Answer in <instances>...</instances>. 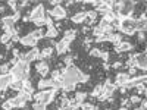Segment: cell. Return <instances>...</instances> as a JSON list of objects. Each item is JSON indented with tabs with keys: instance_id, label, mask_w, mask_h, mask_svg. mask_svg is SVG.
Instances as JSON below:
<instances>
[{
	"instance_id": "1",
	"label": "cell",
	"mask_w": 147,
	"mask_h": 110,
	"mask_svg": "<svg viewBox=\"0 0 147 110\" xmlns=\"http://www.w3.org/2000/svg\"><path fill=\"white\" fill-rule=\"evenodd\" d=\"M9 75L12 79H19V81H28L30 79V63L24 62V60H18L15 66H12Z\"/></svg>"
},
{
	"instance_id": "2",
	"label": "cell",
	"mask_w": 147,
	"mask_h": 110,
	"mask_svg": "<svg viewBox=\"0 0 147 110\" xmlns=\"http://www.w3.org/2000/svg\"><path fill=\"white\" fill-rule=\"evenodd\" d=\"M56 94H57V91L56 90H44V91H38V93H35L34 95H32V99L35 100V103H41V104H50V103H53L55 101V99H56Z\"/></svg>"
},
{
	"instance_id": "3",
	"label": "cell",
	"mask_w": 147,
	"mask_h": 110,
	"mask_svg": "<svg viewBox=\"0 0 147 110\" xmlns=\"http://www.w3.org/2000/svg\"><path fill=\"white\" fill-rule=\"evenodd\" d=\"M31 99H32V95H31V94H28V93H25V91L18 93V95H15V97H13L15 107H16V109H22V107H25L27 101H30Z\"/></svg>"
},
{
	"instance_id": "4",
	"label": "cell",
	"mask_w": 147,
	"mask_h": 110,
	"mask_svg": "<svg viewBox=\"0 0 147 110\" xmlns=\"http://www.w3.org/2000/svg\"><path fill=\"white\" fill-rule=\"evenodd\" d=\"M19 60H24V62H27V63H31L34 60H40V50L37 47H34L27 53H21Z\"/></svg>"
},
{
	"instance_id": "5",
	"label": "cell",
	"mask_w": 147,
	"mask_h": 110,
	"mask_svg": "<svg viewBox=\"0 0 147 110\" xmlns=\"http://www.w3.org/2000/svg\"><path fill=\"white\" fill-rule=\"evenodd\" d=\"M46 18V10H44V5H37L32 10H31V13H30V19L31 22L32 21H37V19H43Z\"/></svg>"
},
{
	"instance_id": "6",
	"label": "cell",
	"mask_w": 147,
	"mask_h": 110,
	"mask_svg": "<svg viewBox=\"0 0 147 110\" xmlns=\"http://www.w3.org/2000/svg\"><path fill=\"white\" fill-rule=\"evenodd\" d=\"M69 46H71V43L66 41L65 38H62L60 41L55 43V52H56V54L62 56V54L68 53V52H69Z\"/></svg>"
},
{
	"instance_id": "7",
	"label": "cell",
	"mask_w": 147,
	"mask_h": 110,
	"mask_svg": "<svg viewBox=\"0 0 147 110\" xmlns=\"http://www.w3.org/2000/svg\"><path fill=\"white\" fill-rule=\"evenodd\" d=\"M50 18H53V19H65L68 15H66V9L62 6V5H59V6H55L50 12Z\"/></svg>"
},
{
	"instance_id": "8",
	"label": "cell",
	"mask_w": 147,
	"mask_h": 110,
	"mask_svg": "<svg viewBox=\"0 0 147 110\" xmlns=\"http://www.w3.org/2000/svg\"><path fill=\"white\" fill-rule=\"evenodd\" d=\"M129 79H131V75L128 72H119L118 75L115 76V85L121 88V87H124Z\"/></svg>"
},
{
	"instance_id": "9",
	"label": "cell",
	"mask_w": 147,
	"mask_h": 110,
	"mask_svg": "<svg viewBox=\"0 0 147 110\" xmlns=\"http://www.w3.org/2000/svg\"><path fill=\"white\" fill-rule=\"evenodd\" d=\"M35 70L38 72L43 78H46L49 75V72H50V68H49V63L46 62V60H38L37 65H35Z\"/></svg>"
},
{
	"instance_id": "10",
	"label": "cell",
	"mask_w": 147,
	"mask_h": 110,
	"mask_svg": "<svg viewBox=\"0 0 147 110\" xmlns=\"http://www.w3.org/2000/svg\"><path fill=\"white\" fill-rule=\"evenodd\" d=\"M131 50H134V46L128 41H121L118 46H115L116 53H125V52H131Z\"/></svg>"
},
{
	"instance_id": "11",
	"label": "cell",
	"mask_w": 147,
	"mask_h": 110,
	"mask_svg": "<svg viewBox=\"0 0 147 110\" xmlns=\"http://www.w3.org/2000/svg\"><path fill=\"white\" fill-rule=\"evenodd\" d=\"M137 69L147 70V54L146 53H137Z\"/></svg>"
},
{
	"instance_id": "12",
	"label": "cell",
	"mask_w": 147,
	"mask_h": 110,
	"mask_svg": "<svg viewBox=\"0 0 147 110\" xmlns=\"http://www.w3.org/2000/svg\"><path fill=\"white\" fill-rule=\"evenodd\" d=\"M19 43H21L22 46H25V47H32V48H34L38 41H35L32 37L30 35V32H28L25 37H21V38H19Z\"/></svg>"
},
{
	"instance_id": "13",
	"label": "cell",
	"mask_w": 147,
	"mask_h": 110,
	"mask_svg": "<svg viewBox=\"0 0 147 110\" xmlns=\"http://www.w3.org/2000/svg\"><path fill=\"white\" fill-rule=\"evenodd\" d=\"M15 22H16V19H15L13 15H7V16H3V18H2V23H3L5 31L13 27V25H15Z\"/></svg>"
},
{
	"instance_id": "14",
	"label": "cell",
	"mask_w": 147,
	"mask_h": 110,
	"mask_svg": "<svg viewBox=\"0 0 147 110\" xmlns=\"http://www.w3.org/2000/svg\"><path fill=\"white\" fill-rule=\"evenodd\" d=\"M71 21L74 23H82V22H85V21H87V12H78V13H75L71 18Z\"/></svg>"
},
{
	"instance_id": "15",
	"label": "cell",
	"mask_w": 147,
	"mask_h": 110,
	"mask_svg": "<svg viewBox=\"0 0 147 110\" xmlns=\"http://www.w3.org/2000/svg\"><path fill=\"white\" fill-rule=\"evenodd\" d=\"M106 41H110L112 44L118 46V44L122 41V37H121V34H118V32H112V34H107V35H106Z\"/></svg>"
},
{
	"instance_id": "16",
	"label": "cell",
	"mask_w": 147,
	"mask_h": 110,
	"mask_svg": "<svg viewBox=\"0 0 147 110\" xmlns=\"http://www.w3.org/2000/svg\"><path fill=\"white\" fill-rule=\"evenodd\" d=\"M53 52H55V47H44L43 50L40 52V60H44V59L52 57Z\"/></svg>"
},
{
	"instance_id": "17",
	"label": "cell",
	"mask_w": 147,
	"mask_h": 110,
	"mask_svg": "<svg viewBox=\"0 0 147 110\" xmlns=\"http://www.w3.org/2000/svg\"><path fill=\"white\" fill-rule=\"evenodd\" d=\"M77 30H66L65 31V34H63V37L62 38H65L66 41H69V43H72L74 40H75V37H77Z\"/></svg>"
},
{
	"instance_id": "18",
	"label": "cell",
	"mask_w": 147,
	"mask_h": 110,
	"mask_svg": "<svg viewBox=\"0 0 147 110\" xmlns=\"http://www.w3.org/2000/svg\"><path fill=\"white\" fill-rule=\"evenodd\" d=\"M87 97H88V94H87V93L78 91V93H75V95H74V101L82 104V103H85V99H87Z\"/></svg>"
},
{
	"instance_id": "19",
	"label": "cell",
	"mask_w": 147,
	"mask_h": 110,
	"mask_svg": "<svg viewBox=\"0 0 147 110\" xmlns=\"http://www.w3.org/2000/svg\"><path fill=\"white\" fill-rule=\"evenodd\" d=\"M9 88H12L13 91H18V93H21V91L24 90V81L13 79V81H12V84H10V87H9Z\"/></svg>"
},
{
	"instance_id": "20",
	"label": "cell",
	"mask_w": 147,
	"mask_h": 110,
	"mask_svg": "<svg viewBox=\"0 0 147 110\" xmlns=\"http://www.w3.org/2000/svg\"><path fill=\"white\" fill-rule=\"evenodd\" d=\"M44 37H47V38H50V40H53L55 37H57V28H56V25L49 27L47 31L44 32Z\"/></svg>"
},
{
	"instance_id": "21",
	"label": "cell",
	"mask_w": 147,
	"mask_h": 110,
	"mask_svg": "<svg viewBox=\"0 0 147 110\" xmlns=\"http://www.w3.org/2000/svg\"><path fill=\"white\" fill-rule=\"evenodd\" d=\"M2 109H3V110H13V109H16V107H15V103H13V99L5 100L3 104H2Z\"/></svg>"
},
{
	"instance_id": "22",
	"label": "cell",
	"mask_w": 147,
	"mask_h": 110,
	"mask_svg": "<svg viewBox=\"0 0 147 110\" xmlns=\"http://www.w3.org/2000/svg\"><path fill=\"white\" fill-rule=\"evenodd\" d=\"M102 90H103V84H99V85H96V87L93 88V91L90 93V97H93V99H97V97L100 95Z\"/></svg>"
},
{
	"instance_id": "23",
	"label": "cell",
	"mask_w": 147,
	"mask_h": 110,
	"mask_svg": "<svg viewBox=\"0 0 147 110\" xmlns=\"http://www.w3.org/2000/svg\"><path fill=\"white\" fill-rule=\"evenodd\" d=\"M22 91H25V93H28V94L32 95V93H34V87H32V84L30 82V79H28V81H24V90H22Z\"/></svg>"
},
{
	"instance_id": "24",
	"label": "cell",
	"mask_w": 147,
	"mask_h": 110,
	"mask_svg": "<svg viewBox=\"0 0 147 110\" xmlns=\"http://www.w3.org/2000/svg\"><path fill=\"white\" fill-rule=\"evenodd\" d=\"M97 10H88L87 12V19H88V23H94V21L97 19Z\"/></svg>"
},
{
	"instance_id": "25",
	"label": "cell",
	"mask_w": 147,
	"mask_h": 110,
	"mask_svg": "<svg viewBox=\"0 0 147 110\" xmlns=\"http://www.w3.org/2000/svg\"><path fill=\"white\" fill-rule=\"evenodd\" d=\"M91 31H93V35H94V37H102V35H106V34H105V31H103V27H100V25H96Z\"/></svg>"
},
{
	"instance_id": "26",
	"label": "cell",
	"mask_w": 147,
	"mask_h": 110,
	"mask_svg": "<svg viewBox=\"0 0 147 110\" xmlns=\"http://www.w3.org/2000/svg\"><path fill=\"white\" fill-rule=\"evenodd\" d=\"M10 69H12V65H10V63L0 65V73H2V75H7V73L10 72Z\"/></svg>"
},
{
	"instance_id": "27",
	"label": "cell",
	"mask_w": 147,
	"mask_h": 110,
	"mask_svg": "<svg viewBox=\"0 0 147 110\" xmlns=\"http://www.w3.org/2000/svg\"><path fill=\"white\" fill-rule=\"evenodd\" d=\"M10 40H12V35L9 32H3L2 37H0V43H2V44H9Z\"/></svg>"
},
{
	"instance_id": "28",
	"label": "cell",
	"mask_w": 147,
	"mask_h": 110,
	"mask_svg": "<svg viewBox=\"0 0 147 110\" xmlns=\"http://www.w3.org/2000/svg\"><path fill=\"white\" fill-rule=\"evenodd\" d=\"M100 54H102L100 48H97V47H91L90 48V56L91 57H100Z\"/></svg>"
},
{
	"instance_id": "29",
	"label": "cell",
	"mask_w": 147,
	"mask_h": 110,
	"mask_svg": "<svg viewBox=\"0 0 147 110\" xmlns=\"http://www.w3.org/2000/svg\"><path fill=\"white\" fill-rule=\"evenodd\" d=\"M134 88L137 90V95H140V94H143V93H144V90H146V84H144V82H138Z\"/></svg>"
},
{
	"instance_id": "30",
	"label": "cell",
	"mask_w": 147,
	"mask_h": 110,
	"mask_svg": "<svg viewBox=\"0 0 147 110\" xmlns=\"http://www.w3.org/2000/svg\"><path fill=\"white\" fill-rule=\"evenodd\" d=\"M128 100H129V103H131V104H138V103H141V97L136 94V95H131Z\"/></svg>"
},
{
	"instance_id": "31",
	"label": "cell",
	"mask_w": 147,
	"mask_h": 110,
	"mask_svg": "<svg viewBox=\"0 0 147 110\" xmlns=\"http://www.w3.org/2000/svg\"><path fill=\"white\" fill-rule=\"evenodd\" d=\"M63 63H65L66 68H68V66H72V65H74V57H72V56H66V57L63 59Z\"/></svg>"
},
{
	"instance_id": "32",
	"label": "cell",
	"mask_w": 147,
	"mask_h": 110,
	"mask_svg": "<svg viewBox=\"0 0 147 110\" xmlns=\"http://www.w3.org/2000/svg\"><path fill=\"white\" fill-rule=\"evenodd\" d=\"M90 81V75L88 73H81V78H80V84H85V82H88Z\"/></svg>"
},
{
	"instance_id": "33",
	"label": "cell",
	"mask_w": 147,
	"mask_h": 110,
	"mask_svg": "<svg viewBox=\"0 0 147 110\" xmlns=\"http://www.w3.org/2000/svg\"><path fill=\"white\" fill-rule=\"evenodd\" d=\"M46 104H41V103H34L32 104V110H46Z\"/></svg>"
},
{
	"instance_id": "34",
	"label": "cell",
	"mask_w": 147,
	"mask_h": 110,
	"mask_svg": "<svg viewBox=\"0 0 147 110\" xmlns=\"http://www.w3.org/2000/svg\"><path fill=\"white\" fill-rule=\"evenodd\" d=\"M7 6L13 10V12H16L18 10V7H19V5L16 3V2H13V0H10V2H7Z\"/></svg>"
},
{
	"instance_id": "35",
	"label": "cell",
	"mask_w": 147,
	"mask_h": 110,
	"mask_svg": "<svg viewBox=\"0 0 147 110\" xmlns=\"http://www.w3.org/2000/svg\"><path fill=\"white\" fill-rule=\"evenodd\" d=\"M131 106H132V104L129 103L128 99H122V100H121V107H127V109H129Z\"/></svg>"
},
{
	"instance_id": "36",
	"label": "cell",
	"mask_w": 147,
	"mask_h": 110,
	"mask_svg": "<svg viewBox=\"0 0 147 110\" xmlns=\"http://www.w3.org/2000/svg\"><path fill=\"white\" fill-rule=\"evenodd\" d=\"M100 59L103 60V63H107V62H109V52H102Z\"/></svg>"
},
{
	"instance_id": "37",
	"label": "cell",
	"mask_w": 147,
	"mask_h": 110,
	"mask_svg": "<svg viewBox=\"0 0 147 110\" xmlns=\"http://www.w3.org/2000/svg\"><path fill=\"white\" fill-rule=\"evenodd\" d=\"M137 40H138L140 43H143V41L146 40V32H143V31H138V32H137Z\"/></svg>"
},
{
	"instance_id": "38",
	"label": "cell",
	"mask_w": 147,
	"mask_h": 110,
	"mask_svg": "<svg viewBox=\"0 0 147 110\" xmlns=\"http://www.w3.org/2000/svg\"><path fill=\"white\" fill-rule=\"evenodd\" d=\"M46 27L49 28V27H53L55 25V23H53V18H50V16H46Z\"/></svg>"
},
{
	"instance_id": "39",
	"label": "cell",
	"mask_w": 147,
	"mask_h": 110,
	"mask_svg": "<svg viewBox=\"0 0 147 110\" xmlns=\"http://www.w3.org/2000/svg\"><path fill=\"white\" fill-rule=\"evenodd\" d=\"M112 68H113V69H119V68H122V62H119V60H118V62H115V63L112 65Z\"/></svg>"
},
{
	"instance_id": "40",
	"label": "cell",
	"mask_w": 147,
	"mask_h": 110,
	"mask_svg": "<svg viewBox=\"0 0 147 110\" xmlns=\"http://www.w3.org/2000/svg\"><path fill=\"white\" fill-rule=\"evenodd\" d=\"M128 73L132 76V75H136L137 73V68H129V70H128Z\"/></svg>"
},
{
	"instance_id": "41",
	"label": "cell",
	"mask_w": 147,
	"mask_h": 110,
	"mask_svg": "<svg viewBox=\"0 0 147 110\" xmlns=\"http://www.w3.org/2000/svg\"><path fill=\"white\" fill-rule=\"evenodd\" d=\"M22 21L24 22H30L31 19H30V15H25V16H22Z\"/></svg>"
},
{
	"instance_id": "42",
	"label": "cell",
	"mask_w": 147,
	"mask_h": 110,
	"mask_svg": "<svg viewBox=\"0 0 147 110\" xmlns=\"http://www.w3.org/2000/svg\"><path fill=\"white\" fill-rule=\"evenodd\" d=\"M27 6H28V2H22V3L19 5V7H21V9H24V7H27Z\"/></svg>"
},
{
	"instance_id": "43",
	"label": "cell",
	"mask_w": 147,
	"mask_h": 110,
	"mask_svg": "<svg viewBox=\"0 0 147 110\" xmlns=\"http://www.w3.org/2000/svg\"><path fill=\"white\" fill-rule=\"evenodd\" d=\"M82 32H84V34L90 32V28H88V27H82Z\"/></svg>"
},
{
	"instance_id": "44",
	"label": "cell",
	"mask_w": 147,
	"mask_h": 110,
	"mask_svg": "<svg viewBox=\"0 0 147 110\" xmlns=\"http://www.w3.org/2000/svg\"><path fill=\"white\" fill-rule=\"evenodd\" d=\"M109 68H110L109 63H103V69H105V70H109Z\"/></svg>"
},
{
	"instance_id": "45",
	"label": "cell",
	"mask_w": 147,
	"mask_h": 110,
	"mask_svg": "<svg viewBox=\"0 0 147 110\" xmlns=\"http://www.w3.org/2000/svg\"><path fill=\"white\" fill-rule=\"evenodd\" d=\"M6 48H7V50H12V43H9V44H6Z\"/></svg>"
},
{
	"instance_id": "46",
	"label": "cell",
	"mask_w": 147,
	"mask_h": 110,
	"mask_svg": "<svg viewBox=\"0 0 147 110\" xmlns=\"http://www.w3.org/2000/svg\"><path fill=\"white\" fill-rule=\"evenodd\" d=\"M2 12H5V6H0V13H2Z\"/></svg>"
},
{
	"instance_id": "47",
	"label": "cell",
	"mask_w": 147,
	"mask_h": 110,
	"mask_svg": "<svg viewBox=\"0 0 147 110\" xmlns=\"http://www.w3.org/2000/svg\"><path fill=\"white\" fill-rule=\"evenodd\" d=\"M57 110H71V107H68V109H62V107H59Z\"/></svg>"
},
{
	"instance_id": "48",
	"label": "cell",
	"mask_w": 147,
	"mask_h": 110,
	"mask_svg": "<svg viewBox=\"0 0 147 110\" xmlns=\"http://www.w3.org/2000/svg\"><path fill=\"white\" fill-rule=\"evenodd\" d=\"M134 110H143V109L141 107H137V109H134Z\"/></svg>"
},
{
	"instance_id": "49",
	"label": "cell",
	"mask_w": 147,
	"mask_h": 110,
	"mask_svg": "<svg viewBox=\"0 0 147 110\" xmlns=\"http://www.w3.org/2000/svg\"><path fill=\"white\" fill-rule=\"evenodd\" d=\"M144 53H147V46H146V52H144Z\"/></svg>"
},
{
	"instance_id": "50",
	"label": "cell",
	"mask_w": 147,
	"mask_h": 110,
	"mask_svg": "<svg viewBox=\"0 0 147 110\" xmlns=\"http://www.w3.org/2000/svg\"><path fill=\"white\" fill-rule=\"evenodd\" d=\"M106 110H112V109H106Z\"/></svg>"
},
{
	"instance_id": "51",
	"label": "cell",
	"mask_w": 147,
	"mask_h": 110,
	"mask_svg": "<svg viewBox=\"0 0 147 110\" xmlns=\"http://www.w3.org/2000/svg\"><path fill=\"white\" fill-rule=\"evenodd\" d=\"M13 110H18V109H13Z\"/></svg>"
},
{
	"instance_id": "52",
	"label": "cell",
	"mask_w": 147,
	"mask_h": 110,
	"mask_svg": "<svg viewBox=\"0 0 147 110\" xmlns=\"http://www.w3.org/2000/svg\"><path fill=\"white\" fill-rule=\"evenodd\" d=\"M27 110H28V109H27Z\"/></svg>"
},
{
	"instance_id": "53",
	"label": "cell",
	"mask_w": 147,
	"mask_h": 110,
	"mask_svg": "<svg viewBox=\"0 0 147 110\" xmlns=\"http://www.w3.org/2000/svg\"><path fill=\"white\" fill-rule=\"evenodd\" d=\"M146 6H147V5H146Z\"/></svg>"
}]
</instances>
